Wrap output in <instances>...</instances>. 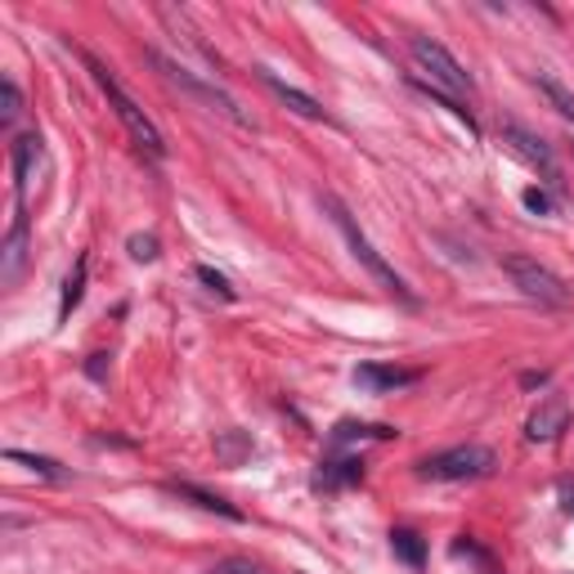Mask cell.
Instances as JSON below:
<instances>
[{"label": "cell", "mask_w": 574, "mask_h": 574, "mask_svg": "<svg viewBox=\"0 0 574 574\" xmlns=\"http://www.w3.org/2000/svg\"><path fill=\"white\" fill-rule=\"evenodd\" d=\"M323 211L332 215V225L341 230V238H346L350 256H354L359 265H364V269H369V274H373V278H378L382 287H386L391 297H400L404 306H417V297L408 293V283H404V278L395 274V265H391V261H386V256H382V252H378V247H373V243L364 238V230L354 225V215L346 211V202H341V198H332V193H323Z\"/></svg>", "instance_id": "2"}, {"label": "cell", "mask_w": 574, "mask_h": 574, "mask_svg": "<svg viewBox=\"0 0 574 574\" xmlns=\"http://www.w3.org/2000/svg\"><path fill=\"white\" fill-rule=\"evenodd\" d=\"M417 373L413 369H395V364H359L354 369V386L369 391V395H386V391H400V386H413Z\"/></svg>", "instance_id": "9"}, {"label": "cell", "mask_w": 574, "mask_h": 574, "mask_svg": "<svg viewBox=\"0 0 574 574\" xmlns=\"http://www.w3.org/2000/svg\"><path fill=\"white\" fill-rule=\"evenodd\" d=\"M126 247H130L135 261H158V238H153V234H135Z\"/></svg>", "instance_id": "22"}, {"label": "cell", "mask_w": 574, "mask_h": 574, "mask_svg": "<svg viewBox=\"0 0 574 574\" xmlns=\"http://www.w3.org/2000/svg\"><path fill=\"white\" fill-rule=\"evenodd\" d=\"M391 548H395V556H400L404 565H413V570L426 565V543H422L413 530H391Z\"/></svg>", "instance_id": "18"}, {"label": "cell", "mask_w": 574, "mask_h": 574, "mask_svg": "<svg viewBox=\"0 0 574 574\" xmlns=\"http://www.w3.org/2000/svg\"><path fill=\"white\" fill-rule=\"evenodd\" d=\"M41 158V135L28 130L14 139V189H19V202H23V189H28V176H32V162Z\"/></svg>", "instance_id": "15"}, {"label": "cell", "mask_w": 574, "mask_h": 574, "mask_svg": "<svg viewBox=\"0 0 574 574\" xmlns=\"http://www.w3.org/2000/svg\"><path fill=\"white\" fill-rule=\"evenodd\" d=\"M521 386H525V391H534V386H548V373H525V378H521Z\"/></svg>", "instance_id": "26"}, {"label": "cell", "mask_w": 574, "mask_h": 574, "mask_svg": "<svg viewBox=\"0 0 574 574\" xmlns=\"http://www.w3.org/2000/svg\"><path fill=\"white\" fill-rule=\"evenodd\" d=\"M19 113H23V91H19V82H14V77H0V121L14 126Z\"/></svg>", "instance_id": "19"}, {"label": "cell", "mask_w": 574, "mask_h": 574, "mask_svg": "<svg viewBox=\"0 0 574 574\" xmlns=\"http://www.w3.org/2000/svg\"><path fill=\"white\" fill-rule=\"evenodd\" d=\"M104 359L108 354H91V378H104Z\"/></svg>", "instance_id": "27"}, {"label": "cell", "mask_w": 574, "mask_h": 574, "mask_svg": "<svg viewBox=\"0 0 574 574\" xmlns=\"http://www.w3.org/2000/svg\"><path fill=\"white\" fill-rule=\"evenodd\" d=\"M565 426H570V404H565L561 395H548V400L530 413V422H525V436H530L534 445H552Z\"/></svg>", "instance_id": "8"}, {"label": "cell", "mask_w": 574, "mask_h": 574, "mask_svg": "<svg viewBox=\"0 0 574 574\" xmlns=\"http://www.w3.org/2000/svg\"><path fill=\"white\" fill-rule=\"evenodd\" d=\"M86 278H91V256H77V265H72V274L63 278V297H59V319H67L72 310L82 306V297H86Z\"/></svg>", "instance_id": "14"}, {"label": "cell", "mask_w": 574, "mask_h": 574, "mask_svg": "<svg viewBox=\"0 0 574 574\" xmlns=\"http://www.w3.org/2000/svg\"><path fill=\"white\" fill-rule=\"evenodd\" d=\"M395 426H382V422H337L332 431V449H346V445H364V440H391Z\"/></svg>", "instance_id": "12"}, {"label": "cell", "mask_w": 574, "mask_h": 574, "mask_svg": "<svg viewBox=\"0 0 574 574\" xmlns=\"http://www.w3.org/2000/svg\"><path fill=\"white\" fill-rule=\"evenodd\" d=\"M215 449H221V458H230V463H238L243 454H252V440H243V436H225L221 445H215Z\"/></svg>", "instance_id": "23"}, {"label": "cell", "mask_w": 574, "mask_h": 574, "mask_svg": "<svg viewBox=\"0 0 574 574\" xmlns=\"http://www.w3.org/2000/svg\"><path fill=\"white\" fill-rule=\"evenodd\" d=\"M193 278L206 287V293H215V297H221V301H234V297H238L234 287H230V278H225L221 269H211V265H198V269H193Z\"/></svg>", "instance_id": "20"}, {"label": "cell", "mask_w": 574, "mask_h": 574, "mask_svg": "<svg viewBox=\"0 0 574 574\" xmlns=\"http://www.w3.org/2000/svg\"><path fill=\"white\" fill-rule=\"evenodd\" d=\"M82 59H86V67H91L95 86L108 95V108L117 113V121L126 126V135H130V139L139 144V149L153 158V162H162V158H167V139H162V130L153 126V117L144 113V108H139V104H135V99L121 91V82L113 77V67H108L104 59H95V54H82Z\"/></svg>", "instance_id": "1"}, {"label": "cell", "mask_w": 574, "mask_h": 574, "mask_svg": "<svg viewBox=\"0 0 574 574\" xmlns=\"http://www.w3.org/2000/svg\"><path fill=\"white\" fill-rule=\"evenodd\" d=\"M498 467V458L485 445H454L445 454H431L417 463L422 480H445V485H463V480H485Z\"/></svg>", "instance_id": "5"}, {"label": "cell", "mask_w": 574, "mask_h": 574, "mask_svg": "<svg viewBox=\"0 0 574 574\" xmlns=\"http://www.w3.org/2000/svg\"><path fill=\"white\" fill-rule=\"evenodd\" d=\"M408 54H413V63L422 67V82H426V86H436V91H445V95H454V99L471 95V72H467V67L454 59V50L440 45L436 36H413V41H408Z\"/></svg>", "instance_id": "4"}, {"label": "cell", "mask_w": 574, "mask_h": 574, "mask_svg": "<svg viewBox=\"0 0 574 574\" xmlns=\"http://www.w3.org/2000/svg\"><path fill=\"white\" fill-rule=\"evenodd\" d=\"M6 458H10V463H28V467H32L36 476H45V480H59V476H63L54 458H36V454H23V449H6Z\"/></svg>", "instance_id": "21"}, {"label": "cell", "mask_w": 574, "mask_h": 574, "mask_svg": "<svg viewBox=\"0 0 574 574\" xmlns=\"http://www.w3.org/2000/svg\"><path fill=\"white\" fill-rule=\"evenodd\" d=\"M521 202H525L534 215H552V198H548L543 189H525V193H521Z\"/></svg>", "instance_id": "24"}, {"label": "cell", "mask_w": 574, "mask_h": 574, "mask_svg": "<svg viewBox=\"0 0 574 574\" xmlns=\"http://www.w3.org/2000/svg\"><path fill=\"white\" fill-rule=\"evenodd\" d=\"M502 274H508L521 293L530 301H539V306H565L570 301V287L548 265H539L534 256H502Z\"/></svg>", "instance_id": "6"}, {"label": "cell", "mask_w": 574, "mask_h": 574, "mask_svg": "<svg viewBox=\"0 0 574 574\" xmlns=\"http://www.w3.org/2000/svg\"><path fill=\"white\" fill-rule=\"evenodd\" d=\"M534 86H539L543 99H548V104L570 121V126H574V91H565V86L552 77V72H534Z\"/></svg>", "instance_id": "17"}, {"label": "cell", "mask_w": 574, "mask_h": 574, "mask_svg": "<svg viewBox=\"0 0 574 574\" xmlns=\"http://www.w3.org/2000/svg\"><path fill=\"white\" fill-rule=\"evenodd\" d=\"M502 139L512 144V153H517L525 167H534V171L548 176V180H561V162H556L552 144H548L543 135H534V130L521 126V121H508V126H502Z\"/></svg>", "instance_id": "7"}, {"label": "cell", "mask_w": 574, "mask_h": 574, "mask_svg": "<svg viewBox=\"0 0 574 574\" xmlns=\"http://www.w3.org/2000/svg\"><path fill=\"white\" fill-rule=\"evenodd\" d=\"M570 517H574V502H570Z\"/></svg>", "instance_id": "28"}, {"label": "cell", "mask_w": 574, "mask_h": 574, "mask_svg": "<svg viewBox=\"0 0 574 574\" xmlns=\"http://www.w3.org/2000/svg\"><path fill=\"white\" fill-rule=\"evenodd\" d=\"M211 574H261L252 561H221V565H215Z\"/></svg>", "instance_id": "25"}, {"label": "cell", "mask_w": 574, "mask_h": 574, "mask_svg": "<svg viewBox=\"0 0 574 574\" xmlns=\"http://www.w3.org/2000/svg\"><path fill=\"white\" fill-rule=\"evenodd\" d=\"M23 247H28V211H23V202H19L14 230H10V238H6V283L19 278V269H23Z\"/></svg>", "instance_id": "16"}, {"label": "cell", "mask_w": 574, "mask_h": 574, "mask_svg": "<svg viewBox=\"0 0 574 574\" xmlns=\"http://www.w3.org/2000/svg\"><path fill=\"white\" fill-rule=\"evenodd\" d=\"M261 82H265V86H269V91H274V95H278V99L287 104V108H293L297 117H306V121H323V117H328V108H323V104H319L315 95H306V91H297V86L278 82L269 67H261Z\"/></svg>", "instance_id": "10"}, {"label": "cell", "mask_w": 574, "mask_h": 574, "mask_svg": "<svg viewBox=\"0 0 574 574\" xmlns=\"http://www.w3.org/2000/svg\"><path fill=\"white\" fill-rule=\"evenodd\" d=\"M359 480H364V458H328V463H319V476H315L319 489H341V485H359Z\"/></svg>", "instance_id": "11"}, {"label": "cell", "mask_w": 574, "mask_h": 574, "mask_svg": "<svg viewBox=\"0 0 574 574\" xmlns=\"http://www.w3.org/2000/svg\"><path fill=\"white\" fill-rule=\"evenodd\" d=\"M149 63L162 72V82H167V86H176L180 95H189V99H193V104H202L206 113H221V117H225V121H234V126H252V117H247V113H243V108H238V104H234V99H230L221 86L202 82L198 72H189L184 63L167 59L162 50H149Z\"/></svg>", "instance_id": "3"}, {"label": "cell", "mask_w": 574, "mask_h": 574, "mask_svg": "<svg viewBox=\"0 0 574 574\" xmlns=\"http://www.w3.org/2000/svg\"><path fill=\"white\" fill-rule=\"evenodd\" d=\"M171 493H180V498L198 502L202 512H215V517H225V521H243V512L234 508V502H225L221 493H206V489H198V485H189V480H176V485H171Z\"/></svg>", "instance_id": "13"}]
</instances>
